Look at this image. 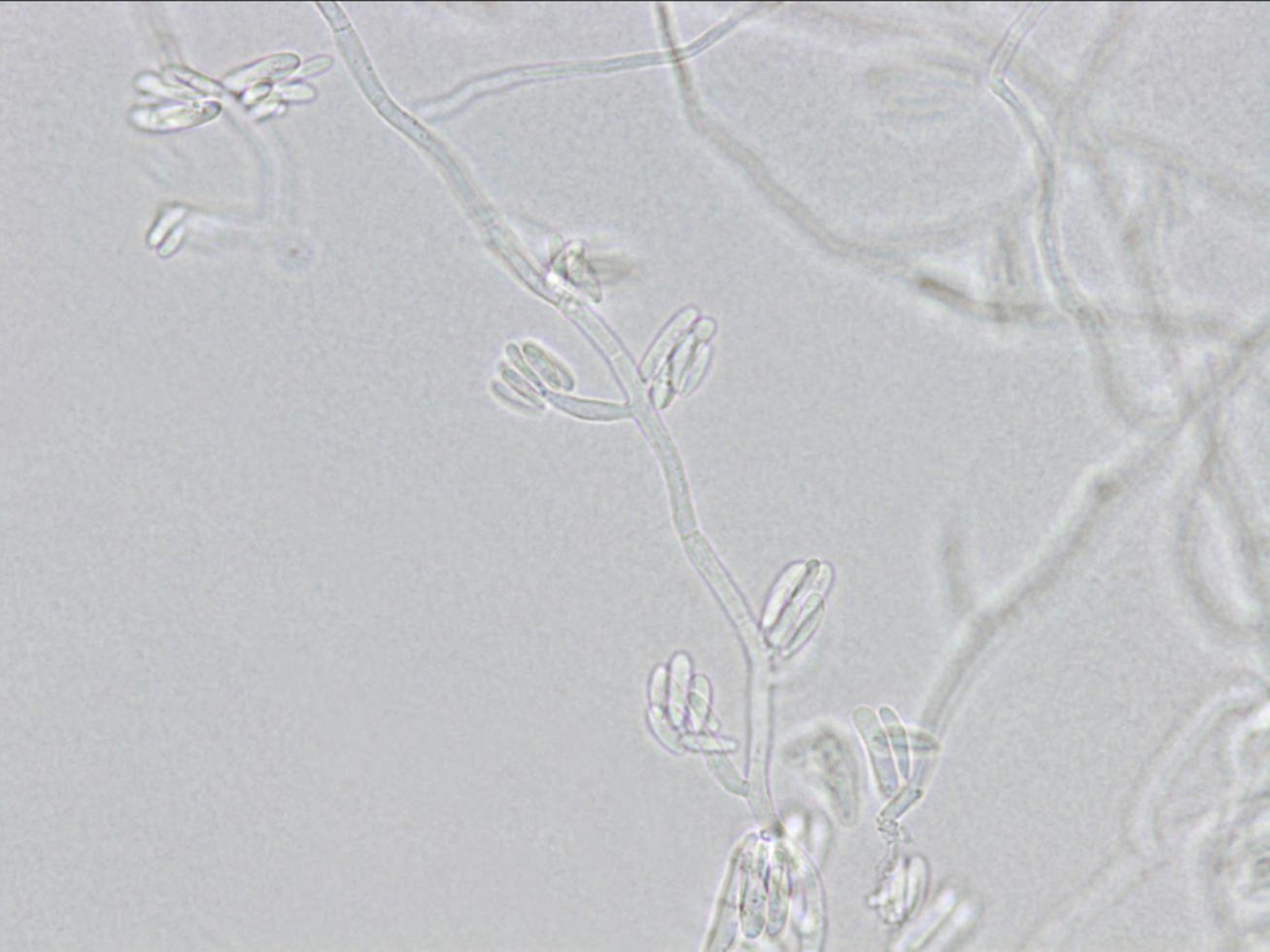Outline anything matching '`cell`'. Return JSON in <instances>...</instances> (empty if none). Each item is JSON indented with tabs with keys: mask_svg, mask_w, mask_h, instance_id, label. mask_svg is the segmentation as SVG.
<instances>
[{
	"mask_svg": "<svg viewBox=\"0 0 1270 952\" xmlns=\"http://www.w3.org/2000/svg\"><path fill=\"white\" fill-rule=\"evenodd\" d=\"M297 65L298 58L292 55L267 58V60L258 62V64L247 67L246 70L228 76L226 85L231 88H241L246 85L256 83V81L275 78V76L289 73V71L295 69Z\"/></svg>",
	"mask_w": 1270,
	"mask_h": 952,
	"instance_id": "6da1fadb",
	"label": "cell"
}]
</instances>
